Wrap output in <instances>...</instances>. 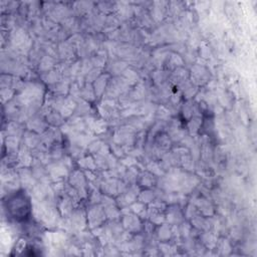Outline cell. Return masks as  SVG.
I'll return each instance as SVG.
<instances>
[{
  "label": "cell",
  "mask_w": 257,
  "mask_h": 257,
  "mask_svg": "<svg viewBox=\"0 0 257 257\" xmlns=\"http://www.w3.org/2000/svg\"><path fill=\"white\" fill-rule=\"evenodd\" d=\"M7 210L13 219L25 220L30 214V202L23 192H17L7 201Z\"/></svg>",
  "instance_id": "6da1fadb"
}]
</instances>
